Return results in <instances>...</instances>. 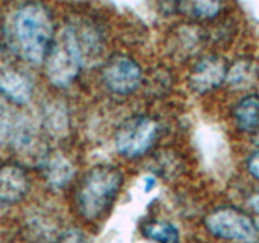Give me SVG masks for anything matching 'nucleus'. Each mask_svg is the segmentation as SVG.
<instances>
[{"mask_svg": "<svg viewBox=\"0 0 259 243\" xmlns=\"http://www.w3.org/2000/svg\"><path fill=\"white\" fill-rule=\"evenodd\" d=\"M159 135V124L151 117H132L115 133V148L120 156L135 159L148 152Z\"/></svg>", "mask_w": 259, "mask_h": 243, "instance_id": "5", "label": "nucleus"}, {"mask_svg": "<svg viewBox=\"0 0 259 243\" xmlns=\"http://www.w3.org/2000/svg\"><path fill=\"white\" fill-rule=\"evenodd\" d=\"M257 75H259V73H257Z\"/></svg>", "mask_w": 259, "mask_h": 243, "instance_id": "20", "label": "nucleus"}, {"mask_svg": "<svg viewBox=\"0 0 259 243\" xmlns=\"http://www.w3.org/2000/svg\"><path fill=\"white\" fill-rule=\"evenodd\" d=\"M102 81L110 93L128 96L143 83V70L126 55H113L102 68Z\"/></svg>", "mask_w": 259, "mask_h": 243, "instance_id": "6", "label": "nucleus"}, {"mask_svg": "<svg viewBox=\"0 0 259 243\" xmlns=\"http://www.w3.org/2000/svg\"><path fill=\"white\" fill-rule=\"evenodd\" d=\"M84 62V43L76 28L65 26L54 40L44 59L46 75L54 86L67 88L79 75Z\"/></svg>", "mask_w": 259, "mask_h": 243, "instance_id": "3", "label": "nucleus"}, {"mask_svg": "<svg viewBox=\"0 0 259 243\" xmlns=\"http://www.w3.org/2000/svg\"><path fill=\"white\" fill-rule=\"evenodd\" d=\"M199 32H196L194 26H186V28H182L178 29L177 32V39L180 40L178 43V51H186V52H193L196 51L198 46H199Z\"/></svg>", "mask_w": 259, "mask_h": 243, "instance_id": "16", "label": "nucleus"}, {"mask_svg": "<svg viewBox=\"0 0 259 243\" xmlns=\"http://www.w3.org/2000/svg\"><path fill=\"white\" fill-rule=\"evenodd\" d=\"M249 202H251V208L254 209V213L259 214V193H256L254 196L249 199Z\"/></svg>", "mask_w": 259, "mask_h": 243, "instance_id": "18", "label": "nucleus"}, {"mask_svg": "<svg viewBox=\"0 0 259 243\" xmlns=\"http://www.w3.org/2000/svg\"><path fill=\"white\" fill-rule=\"evenodd\" d=\"M224 8V0H178L177 10L196 21L214 20Z\"/></svg>", "mask_w": 259, "mask_h": 243, "instance_id": "11", "label": "nucleus"}, {"mask_svg": "<svg viewBox=\"0 0 259 243\" xmlns=\"http://www.w3.org/2000/svg\"><path fill=\"white\" fill-rule=\"evenodd\" d=\"M44 174L54 188H63L73 177V166L63 156H52L44 162Z\"/></svg>", "mask_w": 259, "mask_h": 243, "instance_id": "12", "label": "nucleus"}, {"mask_svg": "<svg viewBox=\"0 0 259 243\" xmlns=\"http://www.w3.org/2000/svg\"><path fill=\"white\" fill-rule=\"evenodd\" d=\"M229 65L219 55H207L193 67L190 73V86L198 94H206L222 86L227 79Z\"/></svg>", "mask_w": 259, "mask_h": 243, "instance_id": "7", "label": "nucleus"}, {"mask_svg": "<svg viewBox=\"0 0 259 243\" xmlns=\"http://www.w3.org/2000/svg\"><path fill=\"white\" fill-rule=\"evenodd\" d=\"M246 167L251 177H254L256 180H259V151H254L246 160Z\"/></svg>", "mask_w": 259, "mask_h": 243, "instance_id": "17", "label": "nucleus"}, {"mask_svg": "<svg viewBox=\"0 0 259 243\" xmlns=\"http://www.w3.org/2000/svg\"><path fill=\"white\" fill-rule=\"evenodd\" d=\"M253 135H254V141H256V144H259V128H257V132L253 133Z\"/></svg>", "mask_w": 259, "mask_h": 243, "instance_id": "19", "label": "nucleus"}, {"mask_svg": "<svg viewBox=\"0 0 259 243\" xmlns=\"http://www.w3.org/2000/svg\"><path fill=\"white\" fill-rule=\"evenodd\" d=\"M16 136H18V140H23V132L18 127V122L15 120L8 105L0 102V144L16 141Z\"/></svg>", "mask_w": 259, "mask_h": 243, "instance_id": "14", "label": "nucleus"}, {"mask_svg": "<svg viewBox=\"0 0 259 243\" xmlns=\"http://www.w3.org/2000/svg\"><path fill=\"white\" fill-rule=\"evenodd\" d=\"M206 229L210 235L232 241H256L259 229L246 213L237 208H219L206 217Z\"/></svg>", "mask_w": 259, "mask_h": 243, "instance_id": "4", "label": "nucleus"}, {"mask_svg": "<svg viewBox=\"0 0 259 243\" xmlns=\"http://www.w3.org/2000/svg\"><path fill=\"white\" fill-rule=\"evenodd\" d=\"M123 174L113 166H97L84 175L76 193L79 214L86 221H97L104 217L118 196Z\"/></svg>", "mask_w": 259, "mask_h": 243, "instance_id": "2", "label": "nucleus"}, {"mask_svg": "<svg viewBox=\"0 0 259 243\" xmlns=\"http://www.w3.org/2000/svg\"><path fill=\"white\" fill-rule=\"evenodd\" d=\"M13 46L21 59L32 65L42 63L51 47L55 28L49 8L39 2H29L18 8L12 24Z\"/></svg>", "mask_w": 259, "mask_h": 243, "instance_id": "1", "label": "nucleus"}, {"mask_svg": "<svg viewBox=\"0 0 259 243\" xmlns=\"http://www.w3.org/2000/svg\"><path fill=\"white\" fill-rule=\"evenodd\" d=\"M29 190L26 170L16 164L0 166V206H13L20 202Z\"/></svg>", "mask_w": 259, "mask_h": 243, "instance_id": "8", "label": "nucleus"}, {"mask_svg": "<svg viewBox=\"0 0 259 243\" xmlns=\"http://www.w3.org/2000/svg\"><path fill=\"white\" fill-rule=\"evenodd\" d=\"M235 125L243 133H256L259 128V96L249 94L235 105Z\"/></svg>", "mask_w": 259, "mask_h": 243, "instance_id": "10", "label": "nucleus"}, {"mask_svg": "<svg viewBox=\"0 0 259 243\" xmlns=\"http://www.w3.org/2000/svg\"><path fill=\"white\" fill-rule=\"evenodd\" d=\"M0 96L12 104L24 105L32 97V85L23 73L16 70H4L0 71Z\"/></svg>", "mask_w": 259, "mask_h": 243, "instance_id": "9", "label": "nucleus"}, {"mask_svg": "<svg viewBox=\"0 0 259 243\" xmlns=\"http://www.w3.org/2000/svg\"><path fill=\"white\" fill-rule=\"evenodd\" d=\"M254 76L253 65L248 60H238L237 63H233L232 67L227 71V83H230L233 88H246L249 85V81Z\"/></svg>", "mask_w": 259, "mask_h": 243, "instance_id": "15", "label": "nucleus"}, {"mask_svg": "<svg viewBox=\"0 0 259 243\" xmlns=\"http://www.w3.org/2000/svg\"><path fill=\"white\" fill-rule=\"evenodd\" d=\"M143 235L149 240H156V241H178L180 238V233L178 229L170 222L165 221H152L143 225Z\"/></svg>", "mask_w": 259, "mask_h": 243, "instance_id": "13", "label": "nucleus"}]
</instances>
